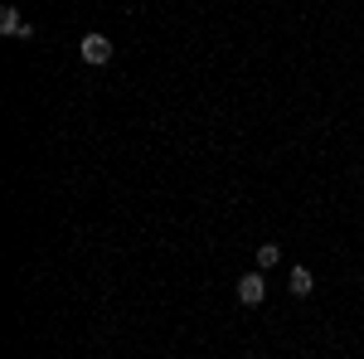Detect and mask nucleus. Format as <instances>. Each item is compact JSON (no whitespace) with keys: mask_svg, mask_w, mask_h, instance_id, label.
Masks as SVG:
<instances>
[{"mask_svg":"<svg viewBox=\"0 0 364 359\" xmlns=\"http://www.w3.org/2000/svg\"><path fill=\"white\" fill-rule=\"evenodd\" d=\"M287 286H291V296H311V291H316V277H311V267H291Z\"/></svg>","mask_w":364,"mask_h":359,"instance_id":"obj_4","label":"nucleus"},{"mask_svg":"<svg viewBox=\"0 0 364 359\" xmlns=\"http://www.w3.org/2000/svg\"><path fill=\"white\" fill-rule=\"evenodd\" d=\"M238 301H243V306H262V301H267V282H262V272L238 277Z\"/></svg>","mask_w":364,"mask_h":359,"instance_id":"obj_2","label":"nucleus"},{"mask_svg":"<svg viewBox=\"0 0 364 359\" xmlns=\"http://www.w3.org/2000/svg\"><path fill=\"white\" fill-rule=\"evenodd\" d=\"M0 29H5L10 39H29V34H34V25H25V15H20L15 5H5V10H0Z\"/></svg>","mask_w":364,"mask_h":359,"instance_id":"obj_3","label":"nucleus"},{"mask_svg":"<svg viewBox=\"0 0 364 359\" xmlns=\"http://www.w3.org/2000/svg\"><path fill=\"white\" fill-rule=\"evenodd\" d=\"M78 49H83V63H97V68L112 63V39H107V34H83Z\"/></svg>","mask_w":364,"mask_h":359,"instance_id":"obj_1","label":"nucleus"},{"mask_svg":"<svg viewBox=\"0 0 364 359\" xmlns=\"http://www.w3.org/2000/svg\"><path fill=\"white\" fill-rule=\"evenodd\" d=\"M277 262H282L277 243H262V248H257V272H267V267H277Z\"/></svg>","mask_w":364,"mask_h":359,"instance_id":"obj_5","label":"nucleus"}]
</instances>
